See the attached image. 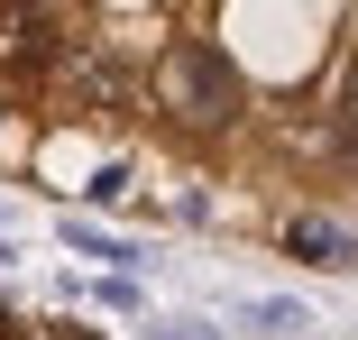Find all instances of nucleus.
I'll return each instance as SVG.
<instances>
[{
    "mask_svg": "<svg viewBox=\"0 0 358 340\" xmlns=\"http://www.w3.org/2000/svg\"><path fill=\"white\" fill-rule=\"evenodd\" d=\"M138 92H148V120H166L175 139H193V148L230 139V129L248 120V74H239V55H230L221 37H202V28L166 37V46L148 55V74H138Z\"/></svg>",
    "mask_w": 358,
    "mask_h": 340,
    "instance_id": "nucleus-1",
    "label": "nucleus"
},
{
    "mask_svg": "<svg viewBox=\"0 0 358 340\" xmlns=\"http://www.w3.org/2000/svg\"><path fill=\"white\" fill-rule=\"evenodd\" d=\"M275 248H285V267H303V276H358V221L340 202H294V212H275Z\"/></svg>",
    "mask_w": 358,
    "mask_h": 340,
    "instance_id": "nucleus-2",
    "label": "nucleus"
},
{
    "mask_svg": "<svg viewBox=\"0 0 358 340\" xmlns=\"http://www.w3.org/2000/svg\"><path fill=\"white\" fill-rule=\"evenodd\" d=\"M55 239H64V257H83L92 276H175V267L148 248V239H129V230H110L101 212H55Z\"/></svg>",
    "mask_w": 358,
    "mask_h": 340,
    "instance_id": "nucleus-3",
    "label": "nucleus"
},
{
    "mask_svg": "<svg viewBox=\"0 0 358 340\" xmlns=\"http://www.w3.org/2000/svg\"><path fill=\"white\" fill-rule=\"evenodd\" d=\"M230 340H322V313L303 295H230Z\"/></svg>",
    "mask_w": 358,
    "mask_h": 340,
    "instance_id": "nucleus-4",
    "label": "nucleus"
},
{
    "mask_svg": "<svg viewBox=\"0 0 358 340\" xmlns=\"http://www.w3.org/2000/svg\"><path fill=\"white\" fill-rule=\"evenodd\" d=\"M83 304H92V313H129V322H148V276H83Z\"/></svg>",
    "mask_w": 358,
    "mask_h": 340,
    "instance_id": "nucleus-5",
    "label": "nucleus"
},
{
    "mask_svg": "<svg viewBox=\"0 0 358 340\" xmlns=\"http://www.w3.org/2000/svg\"><path fill=\"white\" fill-rule=\"evenodd\" d=\"M138 331H148V340H230L221 313H148Z\"/></svg>",
    "mask_w": 358,
    "mask_h": 340,
    "instance_id": "nucleus-6",
    "label": "nucleus"
},
{
    "mask_svg": "<svg viewBox=\"0 0 358 340\" xmlns=\"http://www.w3.org/2000/svg\"><path fill=\"white\" fill-rule=\"evenodd\" d=\"M129 193H138V166H129V157H101V166L83 175V202H92V212H110V202H129Z\"/></svg>",
    "mask_w": 358,
    "mask_h": 340,
    "instance_id": "nucleus-7",
    "label": "nucleus"
},
{
    "mask_svg": "<svg viewBox=\"0 0 358 340\" xmlns=\"http://www.w3.org/2000/svg\"><path fill=\"white\" fill-rule=\"evenodd\" d=\"M19 101H28V92H0V120H19Z\"/></svg>",
    "mask_w": 358,
    "mask_h": 340,
    "instance_id": "nucleus-8",
    "label": "nucleus"
}]
</instances>
